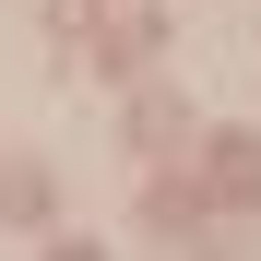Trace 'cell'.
I'll return each instance as SVG.
<instances>
[{
    "mask_svg": "<svg viewBox=\"0 0 261 261\" xmlns=\"http://www.w3.org/2000/svg\"><path fill=\"white\" fill-rule=\"evenodd\" d=\"M0 214H12V226H24V214H48V178H36V166H0Z\"/></svg>",
    "mask_w": 261,
    "mask_h": 261,
    "instance_id": "2",
    "label": "cell"
},
{
    "mask_svg": "<svg viewBox=\"0 0 261 261\" xmlns=\"http://www.w3.org/2000/svg\"><path fill=\"white\" fill-rule=\"evenodd\" d=\"M214 190L261 214V143H249V130H238V143H214Z\"/></svg>",
    "mask_w": 261,
    "mask_h": 261,
    "instance_id": "1",
    "label": "cell"
}]
</instances>
